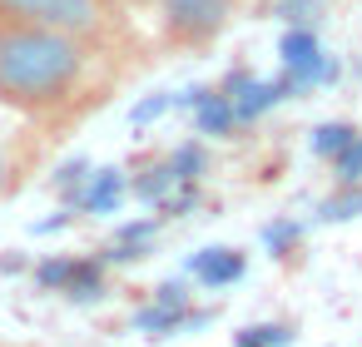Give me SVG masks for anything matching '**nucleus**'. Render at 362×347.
Returning <instances> with one entry per match:
<instances>
[{
    "label": "nucleus",
    "mask_w": 362,
    "mask_h": 347,
    "mask_svg": "<svg viewBox=\"0 0 362 347\" xmlns=\"http://www.w3.org/2000/svg\"><path fill=\"white\" fill-rule=\"evenodd\" d=\"M90 40L30 25H0V105L16 114H60L90 85Z\"/></svg>",
    "instance_id": "f257e3e1"
},
{
    "label": "nucleus",
    "mask_w": 362,
    "mask_h": 347,
    "mask_svg": "<svg viewBox=\"0 0 362 347\" xmlns=\"http://www.w3.org/2000/svg\"><path fill=\"white\" fill-rule=\"evenodd\" d=\"M115 0H0V25L60 30L75 40H110L115 35Z\"/></svg>",
    "instance_id": "f03ea898"
},
{
    "label": "nucleus",
    "mask_w": 362,
    "mask_h": 347,
    "mask_svg": "<svg viewBox=\"0 0 362 347\" xmlns=\"http://www.w3.org/2000/svg\"><path fill=\"white\" fill-rule=\"evenodd\" d=\"M243 0H154L159 40L169 50H209L238 16Z\"/></svg>",
    "instance_id": "7ed1b4c3"
},
{
    "label": "nucleus",
    "mask_w": 362,
    "mask_h": 347,
    "mask_svg": "<svg viewBox=\"0 0 362 347\" xmlns=\"http://www.w3.org/2000/svg\"><path fill=\"white\" fill-rule=\"evenodd\" d=\"M189 273H194L199 288H233L248 273V253L243 248H199Z\"/></svg>",
    "instance_id": "20e7f679"
},
{
    "label": "nucleus",
    "mask_w": 362,
    "mask_h": 347,
    "mask_svg": "<svg viewBox=\"0 0 362 347\" xmlns=\"http://www.w3.org/2000/svg\"><path fill=\"white\" fill-rule=\"evenodd\" d=\"M124 194H129L124 169H90V179H85L75 208H80V213H115V208L124 204Z\"/></svg>",
    "instance_id": "39448f33"
},
{
    "label": "nucleus",
    "mask_w": 362,
    "mask_h": 347,
    "mask_svg": "<svg viewBox=\"0 0 362 347\" xmlns=\"http://www.w3.org/2000/svg\"><path fill=\"white\" fill-rule=\"evenodd\" d=\"M110 293V268H105V258L95 253V258H80L75 253V273H70V283H65V293L60 298H70V302H100Z\"/></svg>",
    "instance_id": "423d86ee"
},
{
    "label": "nucleus",
    "mask_w": 362,
    "mask_h": 347,
    "mask_svg": "<svg viewBox=\"0 0 362 347\" xmlns=\"http://www.w3.org/2000/svg\"><path fill=\"white\" fill-rule=\"evenodd\" d=\"M174 189H179V179H174L169 159H159V164H149V169H139V174L129 179V194H134L139 204H149V208H164Z\"/></svg>",
    "instance_id": "0eeeda50"
},
{
    "label": "nucleus",
    "mask_w": 362,
    "mask_h": 347,
    "mask_svg": "<svg viewBox=\"0 0 362 347\" xmlns=\"http://www.w3.org/2000/svg\"><path fill=\"white\" fill-rule=\"evenodd\" d=\"M362 213V184H332V194L317 204V218L322 223H347Z\"/></svg>",
    "instance_id": "6e6552de"
},
{
    "label": "nucleus",
    "mask_w": 362,
    "mask_h": 347,
    "mask_svg": "<svg viewBox=\"0 0 362 347\" xmlns=\"http://www.w3.org/2000/svg\"><path fill=\"white\" fill-rule=\"evenodd\" d=\"M352 134H357V124H347V119H327V124H317V129H313V139H308V144H313V154H317V159H327V164H332V159L352 144Z\"/></svg>",
    "instance_id": "1a4fd4ad"
},
{
    "label": "nucleus",
    "mask_w": 362,
    "mask_h": 347,
    "mask_svg": "<svg viewBox=\"0 0 362 347\" xmlns=\"http://www.w3.org/2000/svg\"><path fill=\"white\" fill-rule=\"evenodd\" d=\"M169 169H174L179 184H199V179L209 174V149H204L199 139H189V144H179V149L169 154Z\"/></svg>",
    "instance_id": "9d476101"
},
{
    "label": "nucleus",
    "mask_w": 362,
    "mask_h": 347,
    "mask_svg": "<svg viewBox=\"0 0 362 347\" xmlns=\"http://www.w3.org/2000/svg\"><path fill=\"white\" fill-rule=\"evenodd\" d=\"M322 6H327V0H268V11H273L278 20L303 25V30H313V25L322 20Z\"/></svg>",
    "instance_id": "9b49d317"
},
{
    "label": "nucleus",
    "mask_w": 362,
    "mask_h": 347,
    "mask_svg": "<svg viewBox=\"0 0 362 347\" xmlns=\"http://www.w3.org/2000/svg\"><path fill=\"white\" fill-rule=\"evenodd\" d=\"M70 273H75V253H55V258L35 263V288L40 293H65Z\"/></svg>",
    "instance_id": "f8f14e48"
},
{
    "label": "nucleus",
    "mask_w": 362,
    "mask_h": 347,
    "mask_svg": "<svg viewBox=\"0 0 362 347\" xmlns=\"http://www.w3.org/2000/svg\"><path fill=\"white\" fill-rule=\"evenodd\" d=\"M288 342H293L288 322H258V327H243L233 337V347H288Z\"/></svg>",
    "instance_id": "ddd939ff"
},
{
    "label": "nucleus",
    "mask_w": 362,
    "mask_h": 347,
    "mask_svg": "<svg viewBox=\"0 0 362 347\" xmlns=\"http://www.w3.org/2000/svg\"><path fill=\"white\" fill-rule=\"evenodd\" d=\"M332 184H362V129H357L352 144L332 159Z\"/></svg>",
    "instance_id": "4468645a"
},
{
    "label": "nucleus",
    "mask_w": 362,
    "mask_h": 347,
    "mask_svg": "<svg viewBox=\"0 0 362 347\" xmlns=\"http://www.w3.org/2000/svg\"><path fill=\"white\" fill-rule=\"evenodd\" d=\"M298 238H303V228H298V223H288V218L263 228V243H268V253H273V258H288V253L298 248Z\"/></svg>",
    "instance_id": "2eb2a0df"
},
{
    "label": "nucleus",
    "mask_w": 362,
    "mask_h": 347,
    "mask_svg": "<svg viewBox=\"0 0 362 347\" xmlns=\"http://www.w3.org/2000/svg\"><path fill=\"white\" fill-rule=\"evenodd\" d=\"M154 302L159 307H174V312H189L194 307V293H189V283H159L154 288Z\"/></svg>",
    "instance_id": "dca6fc26"
},
{
    "label": "nucleus",
    "mask_w": 362,
    "mask_h": 347,
    "mask_svg": "<svg viewBox=\"0 0 362 347\" xmlns=\"http://www.w3.org/2000/svg\"><path fill=\"white\" fill-rule=\"evenodd\" d=\"M169 105H174V95H154V100H144V105H139V110H134L129 119H134V124H149V119H159V114H164Z\"/></svg>",
    "instance_id": "f3484780"
},
{
    "label": "nucleus",
    "mask_w": 362,
    "mask_h": 347,
    "mask_svg": "<svg viewBox=\"0 0 362 347\" xmlns=\"http://www.w3.org/2000/svg\"><path fill=\"white\" fill-rule=\"evenodd\" d=\"M11 189V154H6V144H0V194Z\"/></svg>",
    "instance_id": "a211bd4d"
},
{
    "label": "nucleus",
    "mask_w": 362,
    "mask_h": 347,
    "mask_svg": "<svg viewBox=\"0 0 362 347\" xmlns=\"http://www.w3.org/2000/svg\"><path fill=\"white\" fill-rule=\"evenodd\" d=\"M119 11H144V6H154V0H115Z\"/></svg>",
    "instance_id": "6ab92c4d"
}]
</instances>
